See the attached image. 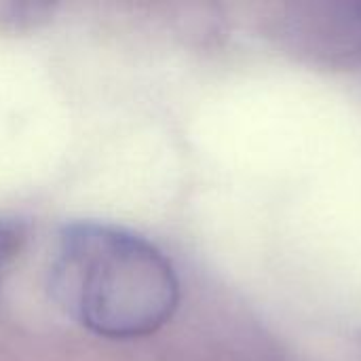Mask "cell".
I'll return each mask as SVG.
<instances>
[{
	"instance_id": "obj_1",
	"label": "cell",
	"mask_w": 361,
	"mask_h": 361,
	"mask_svg": "<svg viewBox=\"0 0 361 361\" xmlns=\"http://www.w3.org/2000/svg\"><path fill=\"white\" fill-rule=\"evenodd\" d=\"M51 288L70 317L114 341L154 334L180 302L178 275L157 245L95 222L61 231L51 262Z\"/></svg>"
},
{
	"instance_id": "obj_2",
	"label": "cell",
	"mask_w": 361,
	"mask_h": 361,
	"mask_svg": "<svg viewBox=\"0 0 361 361\" xmlns=\"http://www.w3.org/2000/svg\"><path fill=\"white\" fill-rule=\"evenodd\" d=\"M21 247V233L15 226L0 224V275L13 262Z\"/></svg>"
}]
</instances>
